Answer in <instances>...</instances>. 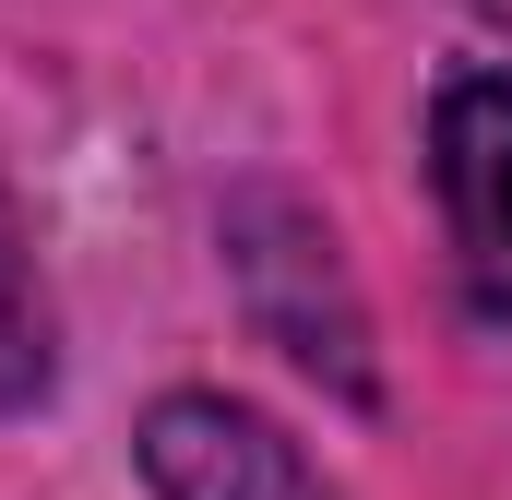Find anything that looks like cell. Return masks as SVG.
Here are the masks:
<instances>
[{
	"mask_svg": "<svg viewBox=\"0 0 512 500\" xmlns=\"http://www.w3.org/2000/svg\"><path fill=\"white\" fill-rule=\"evenodd\" d=\"M429 167H441V203H453V239H465L477 298L512 322V84H501V72H465V84H441Z\"/></svg>",
	"mask_w": 512,
	"mask_h": 500,
	"instance_id": "cell-2",
	"label": "cell"
},
{
	"mask_svg": "<svg viewBox=\"0 0 512 500\" xmlns=\"http://www.w3.org/2000/svg\"><path fill=\"white\" fill-rule=\"evenodd\" d=\"M143 477H155V500H334L298 465V441L227 393H167L143 417Z\"/></svg>",
	"mask_w": 512,
	"mask_h": 500,
	"instance_id": "cell-1",
	"label": "cell"
},
{
	"mask_svg": "<svg viewBox=\"0 0 512 500\" xmlns=\"http://www.w3.org/2000/svg\"><path fill=\"white\" fill-rule=\"evenodd\" d=\"M48 393V310H36V274H24V215L0 191V405Z\"/></svg>",
	"mask_w": 512,
	"mask_h": 500,
	"instance_id": "cell-3",
	"label": "cell"
}]
</instances>
